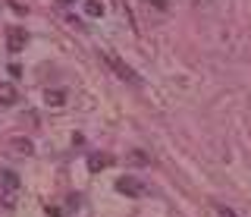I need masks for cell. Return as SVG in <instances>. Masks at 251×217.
Segmentation results:
<instances>
[{"mask_svg":"<svg viewBox=\"0 0 251 217\" xmlns=\"http://www.w3.org/2000/svg\"><path fill=\"white\" fill-rule=\"evenodd\" d=\"M10 76H13V79H19V76H22V66L19 63H10Z\"/></svg>","mask_w":251,"mask_h":217,"instance_id":"11","label":"cell"},{"mask_svg":"<svg viewBox=\"0 0 251 217\" xmlns=\"http://www.w3.org/2000/svg\"><path fill=\"white\" fill-rule=\"evenodd\" d=\"M110 63H113V69H116V76H123V79H129V82H138V76L132 73V69L126 66V63H123L120 57H113V54H110Z\"/></svg>","mask_w":251,"mask_h":217,"instance_id":"6","label":"cell"},{"mask_svg":"<svg viewBox=\"0 0 251 217\" xmlns=\"http://www.w3.org/2000/svg\"><path fill=\"white\" fill-rule=\"evenodd\" d=\"M3 205H6V208L16 205V192H3Z\"/></svg>","mask_w":251,"mask_h":217,"instance_id":"10","label":"cell"},{"mask_svg":"<svg viewBox=\"0 0 251 217\" xmlns=\"http://www.w3.org/2000/svg\"><path fill=\"white\" fill-rule=\"evenodd\" d=\"M116 192H123L126 198H141L145 195V183L138 180V176H120V180H116Z\"/></svg>","mask_w":251,"mask_h":217,"instance_id":"1","label":"cell"},{"mask_svg":"<svg viewBox=\"0 0 251 217\" xmlns=\"http://www.w3.org/2000/svg\"><path fill=\"white\" fill-rule=\"evenodd\" d=\"M110 164H113V154H107V151H94L88 158V170H91V173H100V170H107Z\"/></svg>","mask_w":251,"mask_h":217,"instance_id":"4","label":"cell"},{"mask_svg":"<svg viewBox=\"0 0 251 217\" xmlns=\"http://www.w3.org/2000/svg\"><path fill=\"white\" fill-rule=\"evenodd\" d=\"M217 214H220V217H235V211H229V208H223V205L217 208Z\"/></svg>","mask_w":251,"mask_h":217,"instance_id":"12","label":"cell"},{"mask_svg":"<svg viewBox=\"0 0 251 217\" xmlns=\"http://www.w3.org/2000/svg\"><path fill=\"white\" fill-rule=\"evenodd\" d=\"M25 41H28V35H25V28H19V26H13L10 32H6V48H10L13 54L16 51H22L25 48Z\"/></svg>","mask_w":251,"mask_h":217,"instance_id":"3","label":"cell"},{"mask_svg":"<svg viewBox=\"0 0 251 217\" xmlns=\"http://www.w3.org/2000/svg\"><path fill=\"white\" fill-rule=\"evenodd\" d=\"M44 104L47 107H63V104H66V91H63V88H50L44 95Z\"/></svg>","mask_w":251,"mask_h":217,"instance_id":"7","label":"cell"},{"mask_svg":"<svg viewBox=\"0 0 251 217\" xmlns=\"http://www.w3.org/2000/svg\"><path fill=\"white\" fill-rule=\"evenodd\" d=\"M47 214H50V217H63V211H60V208H47Z\"/></svg>","mask_w":251,"mask_h":217,"instance_id":"13","label":"cell"},{"mask_svg":"<svg viewBox=\"0 0 251 217\" xmlns=\"http://www.w3.org/2000/svg\"><path fill=\"white\" fill-rule=\"evenodd\" d=\"M57 3H63V6H69V3H75V0H57Z\"/></svg>","mask_w":251,"mask_h":217,"instance_id":"15","label":"cell"},{"mask_svg":"<svg viewBox=\"0 0 251 217\" xmlns=\"http://www.w3.org/2000/svg\"><path fill=\"white\" fill-rule=\"evenodd\" d=\"M19 173L16 170H6V167H0V192H19Z\"/></svg>","mask_w":251,"mask_h":217,"instance_id":"2","label":"cell"},{"mask_svg":"<svg viewBox=\"0 0 251 217\" xmlns=\"http://www.w3.org/2000/svg\"><path fill=\"white\" fill-rule=\"evenodd\" d=\"M16 101H19L16 85H13V82H0V104H3V107H13Z\"/></svg>","mask_w":251,"mask_h":217,"instance_id":"5","label":"cell"},{"mask_svg":"<svg viewBox=\"0 0 251 217\" xmlns=\"http://www.w3.org/2000/svg\"><path fill=\"white\" fill-rule=\"evenodd\" d=\"M85 16L100 19V16H104V3H100V0H88V3H85Z\"/></svg>","mask_w":251,"mask_h":217,"instance_id":"9","label":"cell"},{"mask_svg":"<svg viewBox=\"0 0 251 217\" xmlns=\"http://www.w3.org/2000/svg\"><path fill=\"white\" fill-rule=\"evenodd\" d=\"M148 3H154V6H160V10H163V6H167V0H148Z\"/></svg>","mask_w":251,"mask_h":217,"instance_id":"14","label":"cell"},{"mask_svg":"<svg viewBox=\"0 0 251 217\" xmlns=\"http://www.w3.org/2000/svg\"><path fill=\"white\" fill-rule=\"evenodd\" d=\"M10 142H13V145H10V148H13L16 154H25V158H28V154H31V151H35V145H31V142H28V138H22V136H16V138H10Z\"/></svg>","mask_w":251,"mask_h":217,"instance_id":"8","label":"cell"}]
</instances>
